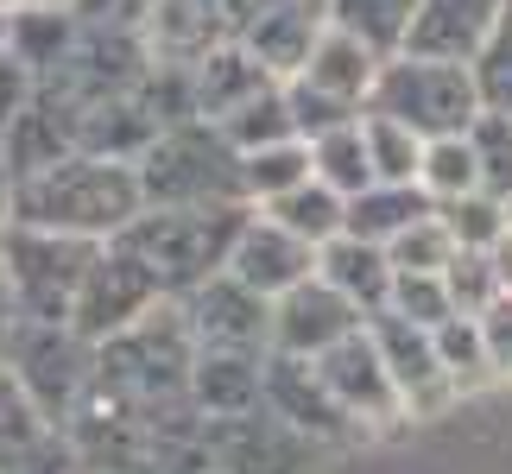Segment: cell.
Instances as JSON below:
<instances>
[{
  "instance_id": "cell-36",
  "label": "cell",
  "mask_w": 512,
  "mask_h": 474,
  "mask_svg": "<svg viewBox=\"0 0 512 474\" xmlns=\"http://www.w3.org/2000/svg\"><path fill=\"white\" fill-rule=\"evenodd\" d=\"M468 70H475L481 102H487V108H500V114H512V0L500 7L494 32L481 38V51L468 57Z\"/></svg>"
},
{
  "instance_id": "cell-39",
  "label": "cell",
  "mask_w": 512,
  "mask_h": 474,
  "mask_svg": "<svg viewBox=\"0 0 512 474\" xmlns=\"http://www.w3.org/2000/svg\"><path fill=\"white\" fill-rule=\"evenodd\" d=\"M386 310H399V316H411V323L437 329V323L456 316V298H449V279H443V272H399V279H392V304Z\"/></svg>"
},
{
  "instance_id": "cell-12",
  "label": "cell",
  "mask_w": 512,
  "mask_h": 474,
  "mask_svg": "<svg viewBox=\"0 0 512 474\" xmlns=\"http://www.w3.org/2000/svg\"><path fill=\"white\" fill-rule=\"evenodd\" d=\"M177 304L190 316L196 348H260V354H272V298L253 291L247 279H234L228 266L215 279H203L196 291H184Z\"/></svg>"
},
{
  "instance_id": "cell-47",
  "label": "cell",
  "mask_w": 512,
  "mask_h": 474,
  "mask_svg": "<svg viewBox=\"0 0 512 474\" xmlns=\"http://www.w3.org/2000/svg\"><path fill=\"white\" fill-rule=\"evenodd\" d=\"M13 215V171H7V158H0V222Z\"/></svg>"
},
{
  "instance_id": "cell-4",
  "label": "cell",
  "mask_w": 512,
  "mask_h": 474,
  "mask_svg": "<svg viewBox=\"0 0 512 474\" xmlns=\"http://www.w3.org/2000/svg\"><path fill=\"white\" fill-rule=\"evenodd\" d=\"M133 165H140L146 203H247L241 146L215 121H203V114L159 127V140L133 158Z\"/></svg>"
},
{
  "instance_id": "cell-44",
  "label": "cell",
  "mask_w": 512,
  "mask_h": 474,
  "mask_svg": "<svg viewBox=\"0 0 512 474\" xmlns=\"http://www.w3.org/2000/svg\"><path fill=\"white\" fill-rule=\"evenodd\" d=\"M32 95H38V76H32L26 64H19V57H13L7 45H0V133H7V121H13V114L32 102Z\"/></svg>"
},
{
  "instance_id": "cell-37",
  "label": "cell",
  "mask_w": 512,
  "mask_h": 474,
  "mask_svg": "<svg viewBox=\"0 0 512 474\" xmlns=\"http://www.w3.org/2000/svg\"><path fill=\"white\" fill-rule=\"evenodd\" d=\"M468 146H475V165H481V190L512 203V114L481 108L475 127H468Z\"/></svg>"
},
{
  "instance_id": "cell-52",
  "label": "cell",
  "mask_w": 512,
  "mask_h": 474,
  "mask_svg": "<svg viewBox=\"0 0 512 474\" xmlns=\"http://www.w3.org/2000/svg\"><path fill=\"white\" fill-rule=\"evenodd\" d=\"M209 474H215V468H209Z\"/></svg>"
},
{
  "instance_id": "cell-25",
  "label": "cell",
  "mask_w": 512,
  "mask_h": 474,
  "mask_svg": "<svg viewBox=\"0 0 512 474\" xmlns=\"http://www.w3.org/2000/svg\"><path fill=\"white\" fill-rule=\"evenodd\" d=\"M76 32H83L76 7H45V0H13L7 7V51L38 76V83L70 57Z\"/></svg>"
},
{
  "instance_id": "cell-10",
  "label": "cell",
  "mask_w": 512,
  "mask_h": 474,
  "mask_svg": "<svg viewBox=\"0 0 512 474\" xmlns=\"http://www.w3.org/2000/svg\"><path fill=\"white\" fill-rule=\"evenodd\" d=\"M367 329H373V342H380V354H386V373H392V386H399V399H405V418H437V411L456 405L449 367L437 354V329L411 323V316H399V310L367 316Z\"/></svg>"
},
{
  "instance_id": "cell-28",
  "label": "cell",
  "mask_w": 512,
  "mask_h": 474,
  "mask_svg": "<svg viewBox=\"0 0 512 474\" xmlns=\"http://www.w3.org/2000/svg\"><path fill=\"white\" fill-rule=\"evenodd\" d=\"M304 177H317V165H310V140H272V146H253L241 152V184H247V203L260 209L272 203V196H285L291 184H304Z\"/></svg>"
},
{
  "instance_id": "cell-13",
  "label": "cell",
  "mask_w": 512,
  "mask_h": 474,
  "mask_svg": "<svg viewBox=\"0 0 512 474\" xmlns=\"http://www.w3.org/2000/svg\"><path fill=\"white\" fill-rule=\"evenodd\" d=\"M266 405L279 411L291 430H304L317 449L323 443H361L367 437V430L342 411V399L329 392V380L317 373L310 354H279V348L266 354Z\"/></svg>"
},
{
  "instance_id": "cell-45",
  "label": "cell",
  "mask_w": 512,
  "mask_h": 474,
  "mask_svg": "<svg viewBox=\"0 0 512 474\" xmlns=\"http://www.w3.org/2000/svg\"><path fill=\"white\" fill-rule=\"evenodd\" d=\"M13 323H19V304H13V285H7V253H0V348H7Z\"/></svg>"
},
{
  "instance_id": "cell-33",
  "label": "cell",
  "mask_w": 512,
  "mask_h": 474,
  "mask_svg": "<svg viewBox=\"0 0 512 474\" xmlns=\"http://www.w3.org/2000/svg\"><path fill=\"white\" fill-rule=\"evenodd\" d=\"M215 127H222L241 152L272 146V140H291V133H298V121H291V95H285V83H272V89H260V95H247V102L234 108V114H222ZM298 140H304V133H298Z\"/></svg>"
},
{
  "instance_id": "cell-18",
  "label": "cell",
  "mask_w": 512,
  "mask_h": 474,
  "mask_svg": "<svg viewBox=\"0 0 512 474\" xmlns=\"http://www.w3.org/2000/svg\"><path fill=\"white\" fill-rule=\"evenodd\" d=\"M317 32H323V0H260L241 26V45L260 57L279 83H291V76L304 70L310 45H317Z\"/></svg>"
},
{
  "instance_id": "cell-46",
  "label": "cell",
  "mask_w": 512,
  "mask_h": 474,
  "mask_svg": "<svg viewBox=\"0 0 512 474\" xmlns=\"http://www.w3.org/2000/svg\"><path fill=\"white\" fill-rule=\"evenodd\" d=\"M487 260H494V279H500V291H512V228L500 234L494 247H487Z\"/></svg>"
},
{
  "instance_id": "cell-41",
  "label": "cell",
  "mask_w": 512,
  "mask_h": 474,
  "mask_svg": "<svg viewBox=\"0 0 512 474\" xmlns=\"http://www.w3.org/2000/svg\"><path fill=\"white\" fill-rule=\"evenodd\" d=\"M285 95H291V121H298L304 140H317V133L342 127V121H361V114H367V108H354V102H342V95H329V89L298 83V76L285 83Z\"/></svg>"
},
{
  "instance_id": "cell-9",
  "label": "cell",
  "mask_w": 512,
  "mask_h": 474,
  "mask_svg": "<svg viewBox=\"0 0 512 474\" xmlns=\"http://www.w3.org/2000/svg\"><path fill=\"white\" fill-rule=\"evenodd\" d=\"M317 373L329 380V392L342 399V411L367 430V437H373V430L405 424V399H399V386H392L386 354H380V342H373L367 323L354 329V335H342L336 348H323L317 354Z\"/></svg>"
},
{
  "instance_id": "cell-27",
  "label": "cell",
  "mask_w": 512,
  "mask_h": 474,
  "mask_svg": "<svg viewBox=\"0 0 512 474\" xmlns=\"http://www.w3.org/2000/svg\"><path fill=\"white\" fill-rule=\"evenodd\" d=\"M272 222H285L291 234H304L310 247L336 241V234L348 228V196L336 184H323V177H304V184H291L285 196H272V203H260Z\"/></svg>"
},
{
  "instance_id": "cell-34",
  "label": "cell",
  "mask_w": 512,
  "mask_h": 474,
  "mask_svg": "<svg viewBox=\"0 0 512 474\" xmlns=\"http://www.w3.org/2000/svg\"><path fill=\"white\" fill-rule=\"evenodd\" d=\"M437 215L449 222V234H456V247H475L487 253L500 241V234L512 228V203L494 190H468V196H449V203H437Z\"/></svg>"
},
{
  "instance_id": "cell-11",
  "label": "cell",
  "mask_w": 512,
  "mask_h": 474,
  "mask_svg": "<svg viewBox=\"0 0 512 474\" xmlns=\"http://www.w3.org/2000/svg\"><path fill=\"white\" fill-rule=\"evenodd\" d=\"M304 430H291L272 405H253L241 418H209V468L215 474H304L310 462Z\"/></svg>"
},
{
  "instance_id": "cell-5",
  "label": "cell",
  "mask_w": 512,
  "mask_h": 474,
  "mask_svg": "<svg viewBox=\"0 0 512 474\" xmlns=\"http://www.w3.org/2000/svg\"><path fill=\"white\" fill-rule=\"evenodd\" d=\"M367 108L399 114L405 127H418L424 140H443V133H468L475 114L487 108L475 89V70L456 64V57H424V51H392L380 76H373Z\"/></svg>"
},
{
  "instance_id": "cell-7",
  "label": "cell",
  "mask_w": 512,
  "mask_h": 474,
  "mask_svg": "<svg viewBox=\"0 0 512 474\" xmlns=\"http://www.w3.org/2000/svg\"><path fill=\"white\" fill-rule=\"evenodd\" d=\"M0 253H7V285H13L19 316L70 323L76 291H83L102 241L57 234V228H32V222H0Z\"/></svg>"
},
{
  "instance_id": "cell-42",
  "label": "cell",
  "mask_w": 512,
  "mask_h": 474,
  "mask_svg": "<svg viewBox=\"0 0 512 474\" xmlns=\"http://www.w3.org/2000/svg\"><path fill=\"white\" fill-rule=\"evenodd\" d=\"M481 342H487V361H494V380H512V291H500L481 310Z\"/></svg>"
},
{
  "instance_id": "cell-2",
  "label": "cell",
  "mask_w": 512,
  "mask_h": 474,
  "mask_svg": "<svg viewBox=\"0 0 512 474\" xmlns=\"http://www.w3.org/2000/svg\"><path fill=\"white\" fill-rule=\"evenodd\" d=\"M247 215H253V203H146L114 241L133 260H146L152 279L171 298H184V291H196L203 279H215L228 266Z\"/></svg>"
},
{
  "instance_id": "cell-3",
  "label": "cell",
  "mask_w": 512,
  "mask_h": 474,
  "mask_svg": "<svg viewBox=\"0 0 512 474\" xmlns=\"http://www.w3.org/2000/svg\"><path fill=\"white\" fill-rule=\"evenodd\" d=\"M190 367H196V335L177 298L152 304L140 323L95 342V392L127 405H196L190 399Z\"/></svg>"
},
{
  "instance_id": "cell-38",
  "label": "cell",
  "mask_w": 512,
  "mask_h": 474,
  "mask_svg": "<svg viewBox=\"0 0 512 474\" xmlns=\"http://www.w3.org/2000/svg\"><path fill=\"white\" fill-rule=\"evenodd\" d=\"M386 253H392V266H399V272H449V260H456L462 247H456V234H449V222L430 209V215H418V222H411Z\"/></svg>"
},
{
  "instance_id": "cell-22",
  "label": "cell",
  "mask_w": 512,
  "mask_h": 474,
  "mask_svg": "<svg viewBox=\"0 0 512 474\" xmlns=\"http://www.w3.org/2000/svg\"><path fill=\"white\" fill-rule=\"evenodd\" d=\"M159 108L146 102V89H121V95H102V102H83L76 108V146L89 152H108V158H140L152 140H159Z\"/></svg>"
},
{
  "instance_id": "cell-35",
  "label": "cell",
  "mask_w": 512,
  "mask_h": 474,
  "mask_svg": "<svg viewBox=\"0 0 512 474\" xmlns=\"http://www.w3.org/2000/svg\"><path fill=\"white\" fill-rule=\"evenodd\" d=\"M418 184L449 203V196H468L481 190V165H475V146L468 133H443V140H424V165H418Z\"/></svg>"
},
{
  "instance_id": "cell-6",
  "label": "cell",
  "mask_w": 512,
  "mask_h": 474,
  "mask_svg": "<svg viewBox=\"0 0 512 474\" xmlns=\"http://www.w3.org/2000/svg\"><path fill=\"white\" fill-rule=\"evenodd\" d=\"M0 361L19 386L32 392V405L45 411L51 424H64L89 405L95 392V342L76 323H38V316H19Z\"/></svg>"
},
{
  "instance_id": "cell-17",
  "label": "cell",
  "mask_w": 512,
  "mask_h": 474,
  "mask_svg": "<svg viewBox=\"0 0 512 474\" xmlns=\"http://www.w3.org/2000/svg\"><path fill=\"white\" fill-rule=\"evenodd\" d=\"M228 272L247 279L253 291H266V298H279V291L304 285L310 272H317V247H310L304 234H291L285 222H272L266 209H253L241 222V241L228 253Z\"/></svg>"
},
{
  "instance_id": "cell-50",
  "label": "cell",
  "mask_w": 512,
  "mask_h": 474,
  "mask_svg": "<svg viewBox=\"0 0 512 474\" xmlns=\"http://www.w3.org/2000/svg\"><path fill=\"white\" fill-rule=\"evenodd\" d=\"M70 474H95V468H89V462H83V468H70Z\"/></svg>"
},
{
  "instance_id": "cell-14",
  "label": "cell",
  "mask_w": 512,
  "mask_h": 474,
  "mask_svg": "<svg viewBox=\"0 0 512 474\" xmlns=\"http://www.w3.org/2000/svg\"><path fill=\"white\" fill-rule=\"evenodd\" d=\"M83 468L76 437L32 405V392L0 361V474H70Z\"/></svg>"
},
{
  "instance_id": "cell-1",
  "label": "cell",
  "mask_w": 512,
  "mask_h": 474,
  "mask_svg": "<svg viewBox=\"0 0 512 474\" xmlns=\"http://www.w3.org/2000/svg\"><path fill=\"white\" fill-rule=\"evenodd\" d=\"M140 209H146V184H140V165H133V158L70 146L64 158H51L45 171L13 177V215L7 222L83 234V241H114Z\"/></svg>"
},
{
  "instance_id": "cell-48",
  "label": "cell",
  "mask_w": 512,
  "mask_h": 474,
  "mask_svg": "<svg viewBox=\"0 0 512 474\" xmlns=\"http://www.w3.org/2000/svg\"><path fill=\"white\" fill-rule=\"evenodd\" d=\"M0 45H7V7H0Z\"/></svg>"
},
{
  "instance_id": "cell-40",
  "label": "cell",
  "mask_w": 512,
  "mask_h": 474,
  "mask_svg": "<svg viewBox=\"0 0 512 474\" xmlns=\"http://www.w3.org/2000/svg\"><path fill=\"white\" fill-rule=\"evenodd\" d=\"M449 298H456V310L462 316H481L487 304L500 298V279H494V260H487V253H475V247H462L456 260H449Z\"/></svg>"
},
{
  "instance_id": "cell-20",
  "label": "cell",
  "mask_w": 512,
  "mask_h": 474,
  "mask_svg": "<svg viewBox=\"0 0 512 474\" xmlns=\"http://www.w3.org/2000/svg\"><path fill=\"white\" fill-rule=\"evenodd\" d=\"M506 0H411V26H405V51L424 57H468L481 51V38L494 32Z\"/></svg>"
},
{
  "instance_id": "cell-8",
  "label": "cell",
  "mask_w": 512,
  "mask_h": 474,
  "mask_svg": "<svg viewBox=\"0 0 512 474\" xmlns=\"http://www.w3.org/2000/svg\"><path fill=\"white\" fill-rule=\"evenodd\" d=\"M165 298H171V291L152 279L146 260H133L121 241H102V253H95L83 291H76L70 323L83 329L89 342H108V335H121L127 323H140V316H146L152 304H165Z\"/></svg>"
},
{
  "instance_id": "cell-15",
  "label": "cell",
  "mask_w": 512,
  "mask_h": 474,
  "mask_svg": "<svg viewBox=\"0 0 512 474\" xmlns=\"http://www.w3.org/2000/svg\"><path fill=\"white\" fill-rule=\"evenodd\" d=\"M361 323L367 316L354 310L323 272H310L304 285H291V291L272 298V348L279 354H310V361H317L323 348H336L342 335H354Z\"/></svg>"
},
{
  "instance_id": "cell-31",
  "label": "cell",
  "mask_w": 512,
  "mask_h": 474,
  "mask_svg": "<svg viewBox=\"0 0 512 474\" xmlns=\"http://www.w3.org/2000/svg\"><path fill=\"white\" fill-rule=\"evenodd\" d=\"M310 165H317V177H323V184H336L342 196L367 190V184H373V158H367L361 121H342V127L317 133V140H310Z\"/></svg>"
},
{
  "instance_id": "cell-19",
  "label": "cell",
  "mask_w": 512,
  "mask_h": 474,
  "mask_svg": "<svg viewBox=\"0 0 512 474\" xmlns=\"http://www.w3.org/2000/svg\"><path fill=\"white\" fill-rule=\"evenodd\" d=\"M190 399L203 418H241L266 405V354L260 348H196Z\"/></svg>"
},
{
  "instance_id": "cell-26",
  "label": "cell",
  "mask_w": 512,
  "mask_h": 474,
  "mask_svg": "<svg viewBox=\"0 0 512 474\" xmlns=\"http://www.w3.org/2000/svg\"><path fill=\"white\" fill-rule=\"evenodd\" d=\"M430 209H437V196H430L424 184H386V177H373L367 190L348 196V234L392 247V241H399V234L418 222V215H430Z\"/></svg>"
},
{
  "instance_id": "cell-21",
  "label": "cell",
  "mask_w": 512,
  "mask_h": 474,
  "mask_svg": "<svg viewBox=\"0 0 512 474\" xmlns=\"http://www.w3.org/2000/svg\"><path fill=\"white\" fill-rule=\"evenodd\" d=\"M317 272L329 285L342 291V298L361 310V316H380L392 304V279H399V266H392V253L380 241H361V234H336V241L317 247Z\"/></svg>"
},
{
  "instance_id": "cell-29",
  "label": "cell",
  "mask_w": 512,
  "mask_h": 474,
  "mask_svg": "<svg viewBox=\"0 0 512 474\" xmlns=\"http://www.w3.org/2000/svg\"><path fill=\"white\" fill-rule=\"evenodd\" d=\"M361 133H367L373 177H386V184H418V165H424V133L418 127H405L399 114L367 108L361 114Z\"/></svg>"
},
{
  "instance_id": "cell-24",
  "label": "cell",
  "mask_w": 512,
  "mask_h": 474,
  "mask_svg": "<svg viewBox=\"0 0 512 474\" xmlns=\"http://www.w3.org/2000/svg\"><path fill=\"white\" fill-rule=\"evenodd\" d=\"M190 76H196V114H203V121H222V114H234L247 95H260V89L279 83V76H272L241 38H228V45H215L209 57H196Z\"/></svg>"
},
{
  "instance_id": "cell-43",
  "label": "cell",
  "mask_w": 512,
  "mask_h": 474,
  "mask_svg": "<svg viewBox=\"0 0 512 474\" xmlns=\"http://www.w3.org/2000/svg\"><path fill=\"white\" fill-rule=\"evenodd\" d=\"M159 0H76L83 26H121V32H146V19Z\"/></svg>"
},
{
  "instance_id": "cell-49",
  "label": "cell",
  "mask_w": 512,
  "mask_h": 474,
  "mask_svg": "<svg viewBox=\"0 0 512 474\" xmlns=\"http://www.w3.org/2000/svg\"><path fill=\"white\" fill-rule=\"evenodd\" d=\"M45 7H76V0H45Z\"/></svg>"
},
{
  "instance_id": "cell-32",
  "label": "cell",
  "mask_w": 512,
  "mask_h": 474,
  "mask_svg": "<svg viewBox=\"0 0 512 474\" xmlns=\"http://www.w3.org/2000/svg\"><path fill=\"white\" fill-rule=\"evenodd\" d=\"M437 354L449 367V386H456V399H468V392L494 386V361H487V342H481V316H449V323H437Z\"/></svg>"
},
{
  "instance_id": "cell-51",
  "label": "cell",
  "mask_w": 512,
  "mask_h": 474,
  "mask_svg": "<svg viewBox=\"0 0 512 474\" xmlns=\"http://www.w3.org/2000/svg\"><path fill=\"white\" fill-rule=\"evenodd\" d=\"M0 7H13V0H0Z\"/></svg>"
},
{
  "instance_id": "cell-23",
  "label": "cell",
  "mask_w": 512,
  "mask_h": 474,
  "mask_svg": "<svg viewBox=\"0 0 512 474\" xmlns=\"http://www.w3.org/2000/svg\"><path fill=\"white\" fill-rule=\"evenodd\" d=\"M380 64H386V57L373 51L367 38H354V32H342V26H329V19H323L317 45H310L304 70H298V83L329 89V95H342V102L367 108V95H373V76H380Z\"/></svg>"
},
{
  "instance_id": "cell-30",
  "label": "cell",
  "mask_w": 512,
  "mask_h": 474,
  "mask_svg": "<svg viewBox=\"0 0 512 474\" xmlns=\"http://www.w3.org/2000/svg\"><path fill=\"white\" fill-rule=\"evenodd\" d=\"M323 19L354 38H367L380 57L405 51V26H411V0H323Z\"/></svg>"
},
{
  "instance_id": "cell-16",
  "label": "cell",
  "mask_w": 512,
  "mask_h": 474,
  "mask_svg": "<svg viewBox=\"0 0 512 474\" xmlns=\"http://www.w3.org/2000/svg\"><path fill=\"white\" fill-rule=\"evenodd\" d=\"M253 13V0H159L146 19V38H152V57H171V64H196L209 57L215 45L241 38Z\"/></svg>"
}]
</instances>
